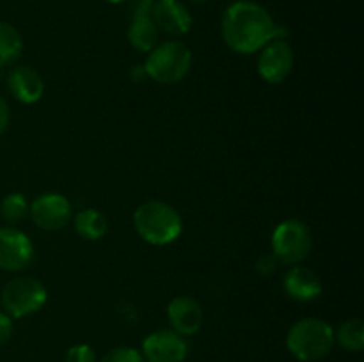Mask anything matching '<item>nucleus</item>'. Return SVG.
Returning a JSON list of instances; mask_svg holds the SVG:
<instances>
[{"label": "nucleus", "instance_id": "6ab92c4d", "mask_svg": "<svg viewBox=\"0 0 364 362\" xmlns=\"http://www.w3.org/2000/svg\"><path fill=\"white\" fill-rule=\"evenodd\" d=\"M28 204L27 197L20 192H13V194H7L6 197L0 202V213H2V219L6 220L9 226L14 224H20L21 220H25L28 216Z\"/></svg>", "mask_w": 364, "mask_h": 362}, {"label": "nucleus", "instance_id": "aec40b11", "mask_svg": "<svg viewBox=\"0 0 364 362\" xmlns=\"http://www.w3.org/2000/svg\"><path fill=\"white\" fill-rule=\"evenodd\" d=\"M100 362H146L142 357L141 350L132 346H117L110 350L109 353L103 355Z\"/></svg>", "mask_w": 364, "mask_h": 362}, {"label": "nucleus", "instance_id": "dca6fc26", "mask_svg": "<svg viewBox=\"0 0 364 362\" xmlns=\"http://www.w3.org/2000/svg\"><path fill=\"white\" fill-rule=\"evenodd\" d=\"M73 227L80 238L87 241L102 240L109 231V220L102 212L95 208H85L73 216Z\"/></svg>", "mask_w": 364, "mask_h": 362}, {"label": "nucleus", "instance_id": "393cba45", "mask_svg": "<svg viewBox=\"0 0 364 362\" xmlns=\"http://www.w3.org/2000/svg\"><path fill=\"white\" fill-rule=\"evenodd\" d=\"M188 2H192V4H203V2H208V0H188Z\"/></svg>", "mask_w": 364, "mask_h": 362}, {"label": "nucleus", "instance_id": "20e7f679", "mask_svg": "<svg viewBox=\"0 0 364 362\" xmlns=\"http://www.w3.org/2000/svg\"><path fill=\"white\" fill-rule=\"evenodd\" d=\"M192 57L191 48L185 43L169 39V41L159 43L151 52H148L146 62L142 66L146 77L159 84H178L183 80L192 70Z\"/></svg>", "mask_w": 364, "mask_h": 362}, {"label": "nucleus", "instance_id": "2eb2a0df", "mask_svg": "<svg viewBox=\"0 0 364 362\" xmlns=\"http://www.w3.org/2000/svg\"><path fill=\"white\" fill-rule=\"evenodd\" d=\"M160 31L153 21L151 14H135L128 27V41L139 52H151L159 45Z\"/></svg>", "mask_w": 364, "mask_h": 362}, {"label": "nucleus", "instance_id": "412c9836", "mask_svg": "<svg viewBox=\"0 0 364 362\" xmlns=\"http://www.w3.org/2000/svg\"><path fill=\"white\" fill-rule=\"evenodd\" d=\"M66 362H98L95 348L89 344H73L66 351Z\"/></svg>", "mask_w": 364, "mask_h": 362}, {"label": "nucleus", "instance_id": "4468645a", "mask_svg": "<svg viewBox=\"0 0 364 362\" xmlns=\"http://www.w3.org/2000/svg\"><path fill=\"white\" fill-rule=\"evenodd\" d=\"M322 279L315 270L295 265L284 273L283 291L295 302H311L322 295Z\"/></svg>", "mask_w": 364, "mask_h": 362}, {"label": "nucleus", "instance_id": "ddd939ff", "mask_svg": "<svg viewBox=\"0 0 364 362\" xmlns=\"http://www.w3.org/2000/svg\"><path fill=\"white\" fill-rule=\"evenodd\" d=\"M151 18L169 35H185L192 27V14L181 0H155Z\"/></svg>", "mask_w": 364, "mask_h": 362}, {"label": "nucleus", "instance_id": "b1692460", "mask_svg": "<svg viewBox=\"0 0 364 362\" xmlns=\"http://www.w3.org/2000/svg\"><path fill=\"white\" fill-rule=\"evenodd\" d=\"M9 121H11L9 105H7L6 99L0 96V135L7 130V126H9Z\"/></svg>", "mask_w": 364, "mask_h": 362}, {"label": "nucleus", "instance_id": "a878e982", "mask_svg": "<svg viewBox=\"0 0 364 362\" xmlns=\"http://www.w3.org/2000/svg\"><path fill=\"white\" fill-rule=\"evenodd\" d=\"M109 2H112V4H123V2H128V0H109Z\"/></svg>", "mask_w": 364, "mask_h": 362}, {"label": "nucleus", "instance_id": "7ed1b4c3", "mask_svg": "<svg viewBox=\"0 0 364 362\" xmlns=\"http://www.w3.org/2000/svg\"><path fill=\"white\" fill-rule=\"evenodd\" d=\"M334 329L322 318H302L290 327L287 348L299 362H316L333 351Z\"/></svg>", "mask_w": 364, "mask_h": 362}, {"label": "nucleus", "instance_id": "5701e85b", "mask_svg": "<svg viewBox=\"0 0 364 362\" xmlns=\"http://www.w3.org/2000/svg\"><path fill=\"white\" fill-rule=\"evenodd\" d=\"M276 265H277V259L274 258L272 254L262 256L259 261L256 263V270H258L259 273H263V275H270V273L276 270Z\"/></svg>", "mask_w": 364, "mask_h": 362}, {"label": "nucleus", "instance_id": "f03ea898", "mask_svg": "<svg viewBox=\"0 0 364 362\" xmlns=\"http://www.w3.org/2000/svg\"><path fill=\"white\" fill-rule=\"evenodd\" d=\"M134 227L146 243L164 247L181 236L183 220L180 213L167 202L146 201L135 209Z\"/></svg>", "mask_w": 364, "mask_h": 362}, {"label": "nucleus", "instance_id": "4be33fe9", "mask_svg": "<svg viewBox=\"0 0 364 362\" xmlns=\"http://www.w3.org/2000/svg\"><path fill=\"white\" fill-rule=\"evenodd\" d=\"M13 318L7 312H0V346L6 344L13 336Z\"/></svg>", "mask_w": 364, "mask_h": 362}, {"label": "nucleus", "instance_id": "6e6552de", "mask_svg": "<svg viewBox=\"0 0 364 362\" xmlns=\"http://www.w3.org/2000/svg\"><path fill=\"white\" fill-rule=\"evenodd\" d=\"M28 216L43 231H60L73 219V208L66 195L46 192L31 202Z\"/></svg>", "mask_w": 364, "mask_h": 362}, {"label": "nucleus", "instance_id": "0eeeda50", "mask_svg": "<svg viewBox=\"0 0 364 362\" xmlns=\"http://www.w3.org/2000/svg\"><path fill=\"white\" fill-rule=\"evenodd\" d=\"M295 64V53L288 38H274L258 55V75L269 84H281L290 77Z\"/></svg>", "mask_w": 364, "mask_h": 362}, {"label": "nucleus", "instance_id": "a211bd4d", "mask_svg": "<svg viewBox=\"0 0 364 362\" xmlns=\"http://www.w3.org/2000/svg\"><path fill=\"white\" fill-rule=\"evenodd\" d=\"M334 341L347 351H361L364 348V323L359 318L345 319L334 330Z\"/></svg>", "mask_w": 364, "mask_h": 362}, {"label": "nucleus", "instance_id": "f257e3e1", "mask_svg": "<svg viewBox=\"0 0 364 362\" xmlns=\"http://www.w3.org/2000/svg\"><path fill=\"white\" fill-rule=\"evenodd\" d=\"M220 34L233 52L249 55L263 48L274 38H288V31L274 21L272 14L251 0H238L224 11Z\"/></svg>", "mask_w": 364, "mask_h": 362}, {"label": "nucleus", "instance_id": "423d86ee", "mask_svg": "<svg viewBox=\"0 0 364 362\" xmlns=\"http://www.w3.org/2000/svg\"><path fill=\"white\" fill-rule=\"evenodd\" d=\"M46 298L48 291L45 284L34 277H14L0 293L4 312H7L13 319L27 318L41 311L43 305L46 304Z\"/></svg>", "mask_w": 364, "mask_h": 362}, {"label": "nucleus", "instance_id": "39448f33", "mask_svg": "<svg viewBox=\"0 0 364 362\" xmlns=\"http://www.w3.org/2000/svg\"><path fill=\"white\" fill-rule=\"evenodd\" d=\"M272 256L283 265H301L313 247L311 229L299 219H288L277 224L270 240Z\"/></svg>", "mask_w": 364, "mask_h": 362}, {"label": "nucleus", "instance_id": "9d476101", "mask_svg": "<svg viewBox=\"0 0 364 362\" xmlns=\"http://www.w3.org/2000/svg\"><path fill=\"white\" fill-rule=\"evenodd\" d=\"M34 259V243L27 233L13 226L0 227V270L21 272Z\"/></svg>", "mask_w": 364, "mask_h": 362}, {"label": "nucleus", "instance_id": "f3484780", "mask_svg": "<svg viewBox=\"0 0 364 362\" xmlns=\"http://www.w3.org/2000/svg\"><path fill=\"white\" fill-rule=\"evenodd\" d=\"M23 52V38L14 25L0 21V70L20 59Z\"/></svg>", "mask_w": 364, "mask_h": 362}, {"label": "nucleus", "instance_id": "f8f14e48", "mask_svg": "<svg viewBox=\"0 0 364 362\" xmlns=\"http://www.w3.org/2000/svg\"><path fill=\"white\" fill-rule=\"evenodd\" d=\"M6 85L11 96L23 105H34L43 98V92H45V82L41 75L27 64L14 66L7 73Z\"/></svg>", "mask_w": 364, "mask_h": 362}, {"label": "nucleus", "instance_id": "1a4fd4ad", "mask_svg": "<svg viewBox=\"0 0 364 362\" xmlns=\"http://www.w3.org/2000/svg\"><path fill=\"white\" fill-rule=\"evenodd\" d=\"M188 350L187 337L173 329H160L144 337L141 353L146 362H185Z\"/></svg>", "mask_w": 364, "mask_h": 362}, {"label": "nucleus", "instance_id": "9b49d317", "mask_svg": "<svg viewBox=\"0 0 364 362\" xmlns=\"http://www.w3.org/2000/svg\"><path fill=\"white\" fill-rule=\"evenodd\" d=\"M167 319L174 332L183 337L196 336L205 323V311L196 298L180 295L167 305Z\"/></svg>", "mask_w": 364, "mask_h": 362}]
</instances>
